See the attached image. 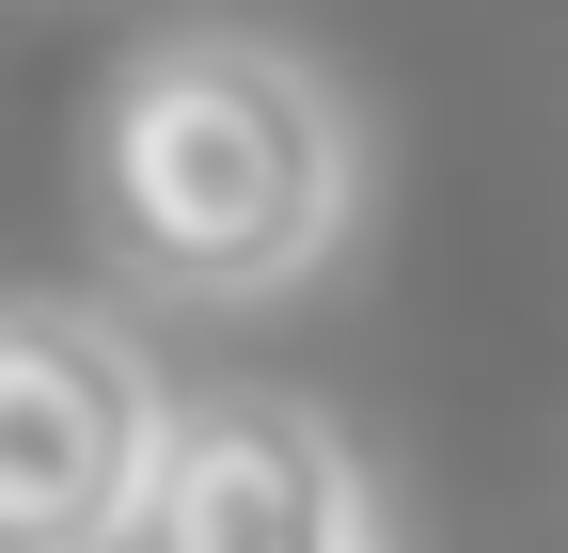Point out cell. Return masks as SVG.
Wrapping results in <instances>:
<instances>
[{
	"label": "cell",
	"instance_id": "6da1fadb",
	"mask_svg": "<svg viewBox=\"0 0 568 553\" xmlns=\"http://www.w3.org/2000/svg\"><path fill=\"white\" fill-rule=\"evenodd\" d=\"M364 143L268 32H159L95 95V222L174 301H268L347 238Z\"/></svg>",
	"mask_w": 568,
	"mask_h": 553
},
{
	"label": "cell",
	"instance_id": "7a4b0ae2",
	"mask_svg": "<svg viewBox=\"0 0 568 553\" xmlns=\"http://www.w3.org/2000/svg\"><path fill=\"white\" fill-rule=\"evenodd\" d=\"M142 459H159L142 349L95 332V316H63V301H0V537L17 553L126 537Z\"/></svg>",
	"mask_w": 568,
	"mask_h": 553
},
{
	"label": "cell",
	"instance_id": "3957f363",
	"mask_svg": "<svg viewBox=\"0 0 568 553\" xmlns=\"http://www.w3.org/2000/svg\"><path fill=\"white\" fill-rule=\"evenodd\" d=\"M126 537H159V553H364L379 474L301 395H205V411H159Z\"/></svg>",
	"mask_w": 568,
	"mask_h": 553
}]
</instances>
